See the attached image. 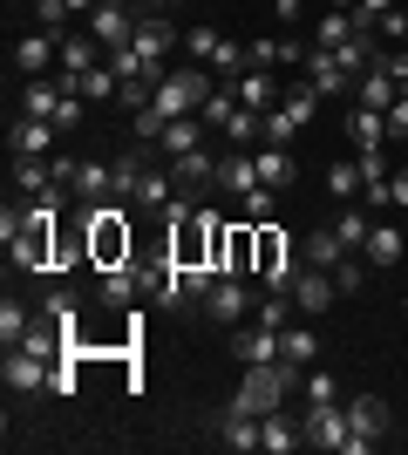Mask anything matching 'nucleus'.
I'll return each instance as SVG.
<instances>
[{"label": "nucleus", "instance_id": "1", "mask_svg": "<svg viewBox=\"0 0 408 455\" xmlns=\"http://www.w3.org/2000/svg\"><path fill=\"white\" fill-rule=\"evenodd\" d=\"M82 225H89V259H96V266H123V259H130L123 197H102V204H89V211H82Z\"/></svg>", "mask_w": 408, "mask_h": 455}, {"label": "nucleus", "instance_id": "2", "mask_svg": "<svg viewBox=\"0 0 408 455\" xmlns=\"http://www.w3.org/2000/svg\"><path fill=\"white\" fill-rule=\"evenodd\" d=\"M300 421H307V442H313V449H333V455H368L374 449L368 435H354V428H348V408H340V401H327V408H313V401H307Z\"/></svg>", "mask_w": 408, "mask_h": 455}, {"label": "nucleus", "instance_id": "3", "mask_svg": "<svg viewBox=\"0 0 408 455\" xmlns=\"http://www.w3.org/2000/svg\"><path fill=\"white\" fill-rule=\"evenodd\" d=\"M55 177L68 197L82 204H102V197H116V164H82V156H55Z\"/></svg>", "mask_w": 408, "mask_h": 455}, {"label": "nucleus", "instance_id": "4", "mask_svg": "<svg viewBox=\"0 0 408 455\" xmlns=\"http://www.w3.org/2000/svg\"><path fill=\"white\" fill-rule=\"evenodd\" d=\"M212 102V76L204 68H171V76L156 82V109L164 116H197Z\"/></svg>", "mask_w": 408, "mask_h": 455}, {"label": "nucleus", "instance_id": "5", "mask_svg": "<svg viewBox=\"0 0 408 455\" xmlns=\"http://www.w3.org/2000/svg\"><path fill=\"white\" fill-rule=\"evenodd\" d=\"M136 55H143V82H164L171 68H164V55L177 48V28L164 14H143V28H136V41H130Z\"/></svg>", "mask_w": 408, "mask_h": 455}, {"label": "nucleus", "instance_id": "6", "mask_svg": "<svg viewBox=\"0 0 408 455\" xmlns=\"http://www.w3.org/2000/svg\"><path fill=\"white\" fill-rule=\"evenodd\" d=\"M197 313H204L212 326H238L245 313H252V292L238 285V272H225V279H218L212 292H204V306H197Z\"/></svg>", "mask_w": 408, "mask_h": 455}, {"label": "nucleus", "instance_id": "7", "mask_svg": "<svg viewBox=\"0 0 408 455\" xmlns=\"http://www.w3.org/2000/svg\"><path fill=\"white\" fill-rule=\"evenodd\" d=\"M136 28H143V14H136V7H123V0H102L96 20H89V35H96L102 48H130Z\"/></svg>", "mask_w": 408, "mask_h": 455}, {"label": "nucleus", "instance_id": "8", "mask_svg": "<svg viewBox=\"0 0 408 455\" xmlns=\"http://www.w3.org/2000/svg\"><path fill=\"white\" fill-rule=\"evenodd\" d=\"M204 136H212V123H204V116H171V123H164V136H156V150H164V164H177V156H191V150H212Z\"/></svg>", "mask_w": 408, "mask_h": 455}, {"label": "nucleus", "instance_id": "9", "mask_svg": "<svg viewBox=\"0 0 408 455\" xmlns=\"http://www.w3.org/2000/svg\"><path fill=\"white\" fill-rule=\"evenodd\" d=\"M259 449H272V455H292V449H307V421H300V415H286V408L259 415Z\"/></svg>", "mask_w": 408, "mask_h": 455}, {"label": "nucleus", "instance_id": "10", "mask_svg": "<svg viewBox=\"0 0 408 455\" xmlns=\"http://www.w3.org/2000/svg\"><path fill=\"white\" fill-rule=\"evenodd\" d=\"M55 123H41V116H20L14 109V123H7V150H14V156H48V150H55Z\"/></svg>", "mask_w": 408, "mask_h": 455}, {"label": "nucleus", "instance_id": "11", "mask_svg": "<svg viewBox=\"0 0 408 455\" xmlns=\"http://www.w3.org/2000/svg\"><path fill=\"white\" fill-rule=\"evenodd\" d=\"M333 292H340V285H333L327 266H300V279H292V306H300V313H327Z\"/></svg>", "mask_w": 408, "mask_h": 455}, {"label": "nucleus", "instance_id": "12", "mask_svg": "<svg viewBox=\"0 0 408 455\" xmlns=\"http://www.w3.org/2000/svg\"><path fill=\"white\" fill-rule=\"evenodd\" d=\"M68 109V89H61V76H28V89H20V116H41V123H55V116Z\"/></svg>", "mask_w": 408, "mask_h": 455}, {"label": "nucleus", "instance_id": "13", "mask_svg": "<svg viewBox=\"0 0 408 455\" xmlns=\"http://www.w3.org/2000/svg\"><path fill=\"white\" fill-rule=\"evenodd\" d=\"M96 55H109L96 35H61V89H76V76H89V68H102Z\"/></svg>", "mask_w": 408, "mask_h": 455}, {"label": "nucleus", "instance_id": "14", "mask_svg": "<svg viewBox=\"0 0 408 455\" xmlns=\"http://www.w3.org/2000/svg\"><path fill=\"white\" fill-rule=\"evenodd\" d=\"M300 68H307V82H313L320 95H354V76L340 68V55H333V48H313Z\"/></svg>", "mask_w": 408, "mask_h": 455}, {"label": "nucleus", "instance_id": "15", "mask_svg": "<svg viewBox=\"0 0 408 455\" xmlns=\"http://www.w3.org/2000/svg\"><path fill=\"white\" fill-rule=\"evenodd\" d=\"M136 292H143V266H136V259H123V266H102V306L130 313Z\"/></svg>", "mask_w": 408, "mask_h": 455}, {"label": "nucleus", "instance_id": "16", "mask_svg": "<svg viewBox=\"0 0 408 455\" xmlns=\"http://www.w3.org/2000/svg\"><path fill=\"white\" fill-rule=\"evenodd\" d=\"M348 428H354V435H368V442H381V435L395 428L388 401H381V395H354V401H348Z\"/></svg>", "mask_w": 408, "mask_h": 455}, {"label": "nucleus", "instance_id": "17", "mask_svg": "<svg viewBox=\"0 0 408 455\" xmlns=\"http://www.w3.org/2000/svg\"><path fill=\"white\" fill-rule=\"evenodd\" d=\"M395 95H402V82H395L381 61H368V76H354V102H361V109H381V116H388Z\"/></svg>", "mask_w": 408, "mask_h": 455}, {"label": "nucleus", "instance_id": "18", "mask_svg": "<svg viewBox=\"0 0 408 455\" xmlns=\"http://www.w3.org/2000/svg\"><path fill=\"white\" fill-rule=\"evenodd\" d=\"M0 380H7V387H14V395H35V387H48V380H55V367L41 361V354H7V367H0Z\"/></svg>", "mask_w": 408, "mask_h": 455}, {"label": "nucleus", "instance_id": "19", "mask_svg": "<svg viewBox=\"0 0 408 455\" xmlns=\"http://www.w3.org/2000/svg\"><path fill=\"white\" fill-rule=\"evenodd\" d=\"M225 89H232L238 102H245V109H259V116H266V109H279V95H286V89H279V76H272V68H252V76L225 82Z\"/></svg>", "mask_w": 408, "mask_h": 455}, {"label": "nucleus", "instance_id": "20", "mask_svg": "<svg viewBox=\"0 0 408 455\" xmlns=\"http://www.w3.org/2000/svg\"><path fill=\"white\" fill-rule=\"evenodd\" d=\"M232 354H238L245 367H259V361H279V354H286V340H279L272 326H238V333H232Z\"/></svg>", "mask_w": 408, "mask_h": 455}, {"label": "nucleus", "instance_id": "21", "mask_svg": "<svg viewBox=\"0 0 408 455\" xmlns=\"http://www.w3.org/2000/svg\"><path fill=\"white\" fill-rule=\"evenodd\" d=\"M171 177H177V190L204 197V190L218 184V156H212V150H191V156H177V164H171Z\"/></svg>", "mask_w": 408, "mask_h": 455}, {"label": "nucleus", "instance_id": "22", "mask_svg": "<svg viewBox=\"0 0 408 455\" xmlns=\"http://www.w3.org/2000/svg\"><path fill=\"white\" fill-rule=\"evenodd\" d=\"M300 259H307V266H340V259H348V238H340V231L333 225H313L307 238H300Z\"/></svg>", "mask_w": 408, "mask_h": 455}, {"label": "nucleus", "instance_id": "23", "mask_svg": "<svg viewBox=\"0 0 408 455\" xmlns=\"http://www.w3.org/2000/svg\"><path fill=\"white\" fill-rule=\"evenodd\" d=\"M55 55H61V41L41 35V28L14 41V68H20V76H48V61H55Z\"/></svg>", "mask_w": 408, "mask_h": 455}, {"label": "nucleus", "instance_id": "24", "mask_svg": "<svg viewBox=\"0 0 408 455\" xmlns=\"http://www.w3.org/2000/svg\"><path fill=\"white\" fill-rule=\"evenodd\" d=\"M177 197V177H171V164H150V171H143V184L130 190V204L136 211H164Z\"/></svg>", "mask_w": 408, "mask_h": 455}, {"label": "nucleus", "instance_id": "25", "mask_svg": "<svg viewBox=\"0 0 408 455\" xmlns=\"http://www.w3.org/2000/svg\"><path fill=\"white\" fill-rule=\"evenodd\" d=\"M402 251H408L402 231H395V225H374L368 245H361V259H368V272H388V266H402Z\"/></svg>", "mask_w": 408, "mask_h": 455}, {"label": "nucleus", "instance_id": "26", "mask_svg": "<svg viewBox=\"0 0 408 455\" xmlns=\"http://www.w3.org/2000/svg\"><path fill=\"white\" fill-rule=\"evenodd\" d=\"M252 164H259V184H272V190H286L292 177H300V164H292L286 143H266V150H252Z\"/></svg>", "mask_w": 408, "mask_h": 455}, {"label": "nucleus", "instance_id": "27", "mask_svg": "<svg viewBox=\"0 0 408 455\" xmlns=\"http://www.w3.org/2000/svg\"><path fill=\"white\" fill-rule=\"evenodd\" d=\"M259 184V164L245 150H225L218 156V190H232V197H245V190Z\"/></svg>", "mask_w": 408, "mask_h": 455}, {"label": "nucleus", "instance_id": "28", "mask_svg": "<svg viewBox=\"0 0 408 455\" xmlns=\"http://www.w3.org/2000/svg\"><path fill=\"white\" fill-rule=\"evenodd\" d=\"M348 136H354V150H388V116L381 109H354Z\"/></svg>", "mask_w": 408, "mask_h": 455}, {"label": "nucleus", "instance_id": "29", "mask_svg": "<svg viewBox=\"0 0 408 455\" xmlns=\"http://www.w3.org/2000/svg\"><path fill=\"white\" fill-rule=\"evenodd\" d=\"M340 41H361V20H354V7H333V14L320 20L313 48H340Z\"/></svg>", "mask_w": 408, "mask_h": 455}, {"label": "nucleus", "instance_id": "30", "mask_svg": "<svg viewBox=\"0 0 408 455\" xmlns=\"http://www.w3.org/2000/svg\"><path fill=\"white\" fill-rule=\"evenodd\" d=\"M116 89H123V76L109 68V61H102V68H89V76H76V95H82V102H109Z\"/></svg>", "mask_w": 408, "mask_h": 455}, {"label": "nucleus", "instance_id": "31", "mask_svg": "<svg viewBox=\"0 0 408 455\" xmlns=\"http://www.w3.org/2000/svg\"><path fill=\"white\" fill-rule=\"evenodd\" d=\"M225 449H259V415H238V408H225Z\"/></svg>", "mask_w": 408, "mask_h": 455}, {"label": "nucleus", "instance_id": "32", "mask_svg": "<svg viewBox=\"0 0 408 455\" xmlns=\"http://www.w3.org/2000/svg\"><path fill=\"white\" fill-rule=\"evenodd\" d=\"M20 333H28V306H20L14 292H7V299H0V347L14 354V347H20Z\"/></svg>", "mask_w": 408, "mask_h": 455}, {"label": "nucleus", "instance_id": "33", "mask_svg": "<svg viewBox=\"0 0 408 455\" xmlns=\"http://www.w3.org/2000/svg\"><path fill=\"white\" fill-rule=\"evenodd\" d=\"M279 340H286V361H300V367L320 361V333H313V326H286Z\"/></svg>", "mask_w": 408, "mask_h": 455}, {"label": "nucleus", "instance_id": "34", "mask_svg": "<svg viewBox=\"0 0 408 455\" xmlns=\"http://www.w3.org/2000/svg\"><path fill=\"white\" fill-rule=\"evenodd\" d=\"M327 190L340 197V204H348V197H361V190H368V177H361V156H354V164H333V171H327Z\"/></svg>", "mask_w": 408, "mask_h": 455}, {"label": "nucleus", "instance_id": "35", "mask_svg": "<svg viewBox=\"0 0 408 455\" xmlns=\"http://www.w3.org/2000/svg\"><path fill=\"white\" fill-rule=\"evenodd\" d=\"M272 204H279V190H272V184H252L245 197H238V211H245L238 225H266V218H272Z\"/></svg>", "mask_w": 408, "mask_h": 455}, {"label": "nucleus", "instance_id": "36", "mask_svg": "<svg viewBox=\"0 0 408 455\" xmlns=\"http://www.w3.org/2000/svg\"><path fill=\"white\" fill-rule=\"evenodd\" d=\"M333 231L348 238V251H361V245H368V231H374V218H368V211H354V204H340V218H333Z\"/></svg>", "mask_w": 408, "mask_h": 455}, {"label": "nucleus", "instance_id": "37", "mask_svg": "<svg viewBox=\"0 0 408 455\" xmlns=\"http://www.w3.org/2000/svg\"><path fill=\"white\" fill-rule=\"evenodd\" d=\"M68 14H76V7H68V0H35V28L41 35H68Z\"/></svg>", "mask_w": 408, "mask_h": 455}, {"label": "nucleus", "instance_id": "38", "mask_svg": "<svg viewBox=\"0 0 408 455\" xmlns=\"http://www.w3.org/2000/svg\"><path fill=\"white\" fill-rule=\"evenodd\" d=\"M333 285H340V292H361V285H368V259H361V251H348V259L333 266Z\"/></svg>", "mask_w": 408, "mask_h": 455}, {"label": "nucleus", "instance_id": "39", "mask_svg": "<svg viewBox=\"0 0 408 455\" xmlns=\"http://www.w3.org/2000/svg\"><path fill=\"white\" fill-rule=\"evenodd\" d=\"M374 35L388 41V48H408V7H388V14L374 20Z\"/></svg>", "mask_w": 408, "mask_h": 455}, {"label": "nucleus", "instance_id": "40", "mask_svg": "<svg viewBox=\"0 0 408 455\" xmlns=\"http://www.w3.org/2000/svg\"><path fill=\"white\" fill-rule=\"evenodd\" d=\"M252 320H259V326H272V333H286V292H266V299L252 306Z\"/></svg>", "mask_w": 408, "mask_h": 455}, {"label": "nucleus", "instance_id": "41", "mask_svg": "<svg viewBox=\"0 0 408 455\" xmlns=\"http://www.w3.org/2000/svg\"><path fill=\"white\" fill-rule=\"evenodd\" d=\"M218 48H225V35H212V28H191V35H184V55H197V61H218Z\"/></svg>", "mask_w": 408, "mask_h": 455}, {"label": "nucleus", "instance_id": "42", "mask_svg": "<svg viewBox=\"0 0 408 455\" xmlns=\"http://www.w3.org/2000/svg\"><path fill=\"white\" fill-rule=\"evenodd\" d=\"M300 387H307V401H313V408H327V401H340L333 374H320V367H307V380H300Z\"/></svg>", "mask_w": 408, "mask_h": 455}, {"label": "nucleus", "instance_id": "43", "mask_svg": "<svg viewBox=\"0 0 408 455\" xmlns=\"http://www.w3.org/2000/svg\"><path fill=\"white\" fill-rule=\"evenodd\" d=\"M388 7H395V0H354V20H361V35H374V20L388 14ZM374 41H381V35H374Z\"/></svg>", "mask_w": 408, "mask_h": 455}, {"label": "nucleus", "instance_id": "44", "mask_svg": "<svg viewBox=\"0 0 408 455\" xmlns=\"http://www.w3.org/2000/svg\"><path fill=\"white\" fill-rule=\"evenodd\" d=\"M388 143H408V95H395L388 109Z\"/></svg>", "mask_w": 408, "mask_h": 455}, {"label": "nucleus", "instance_id": "45", "mask_svg": "<svg viewBox=\"0 0 408 455\" xmlns=\"http://www.w3.org/2000/svg\"><path fill=\"white\" fill-rule=\"evenodd\" d=\"M361 177L381 184V177H388V150H361Z\"/></svg>", "mask_w": 408, "mask_h": 455}, {"label": "nucleus", "instance_id": "46", "mask_svg": "<svg viewBox=\"0 0 408 455\" xmlns=\"http://www.w3.org/2000/svg\"><path fill=\"white\" fill-rule=\"evenodd\" d=\"M388 211H408V164L388 171Z\"/></svg>", "mask_w": 408, "mask_h": 455}, {"label": "nucleus", "instance_id": "47", "mask_svg": "<svg viewBox=\"0 0 408 455\" xmlns=\"http://www.w3.org/2000/svg\"><path fill=\"white\" fill-rule=\"evenodd\" d=\"M68 7H89V14H96V7H102V0H68Z\"/></svg>", "mask_w": 408, "mask_h": 455}, {"label": "nucleus", "instance_id": "48", "mask_svg": "<svg viewBox=\"0 0 408 455\" xmlns=\"http://www.w3.org/2000/svg\"><path fill=\"white\" fill-rule=\"evenodd\" d=\"M143 7H156V0H143Z\"/></svg>", "mask_w": 408, "mask_h": 455}, {"label": "nucleus", "instance_id": "49", "mask_svg": "<svg viewBox=\"0 0 408 455\" xmlns=\"http://www.w3.org/2000/svg\"><path fill=\"white\" fill-rule=\"evenodd\" d=\"M402 95H408V82H402Z\"/></svg>", "mask_w": 408, "mask_h": 455}, {"label": "nucleus", "instance_id": "50", "mask_svg": "<svg viewBox=\"0 0 408 455\" xmlns=\"http://www.w3.org/2000/svg\"><path fill=\"white\" fill-rule=\"evenodd\" d=\"M156 7H164V0H156Z\"/></svg>", "mask_w": 408, "mask_h": 455}, {"label": "nucleus", "instance_id": "51", "mask_svg": "<svg viewBox=\"0 0 408 455\" xmlns=\"http://www.w3.org/2000/svg\"><path fill=\"white\" fill-rule=\"evenodd\" d=\"M402 55H408V48H402Z\"/></svg>", "mask_w": 408, "mask_h": 455}]
</instances>
